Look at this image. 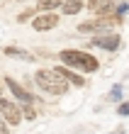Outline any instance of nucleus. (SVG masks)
Segmentation results:
<instances>
[{
  "label": "nucleus",
  "mask_w": 129,
  "mask_h": 134,
  "mask_svg": "<svg viewBox=\"0 0 129 134\" xmlns=\"http://www.w3.org/2000/svg\"><path fill=\"white\" fill-rule=\"evenodd\" d=\"M59 61H61V66L78 68V71H83V73H95V71L100 68L98 59H95L93 54L80 51V49H63V51H59Z\"/></svg>",
  "instance_id": "f257e3e1"
},
{
  "label": "nucleus",
  "mask_w": 129,
  "mask_h": 134,
  "mask_svg": "<svg viewBox=\"0 0 129 134\" xmlns=\"http://www.w3.org/2000/svg\"><path fill=\"white\" fill-rule=\"evenodd\" d=\"M34 83L44 93H51V95H63V93H68V88H71V83L66 81V78L59 76L51 68H39L34 73Z\"/></svg>",
  "instance_id": "f03ea898"
},
{
  "label": "nucleus",
  "mask_w": 129,
  "mask_h": 134,
  "mask_svg": "<svg viewBox=\"0 0 129 134\" xmlns=\"http://www.w3.org/2000/svg\"><path fill=\"white\" fill-rule=\"evenodd\" d=\"M90 46H98V49H102V51H117L119 46H122V34H117L115 29L102 32V34H95L90 39Z\"/></svg>",
  "instance_id": "7ed1b4c3"
},
{
  "label": "nucleus",
  "mask_w": 129,
  "mask_h": 134,
  "mask_svg": "<svg viewBox=\"0 0 129 134\" xmlns=\"http://www.w3.org/2000/svg\"><path fill=\"white\" fill-rule=\"evenodd\" d=\"M0 117H3L10 127H17V124L25 120V117H22V107L17 102L7 100V98H0Z\"/></svg>",
  "instance_id": "20e7f679"
},
{
  "label": "nucleus",
  "mask_w": 129,
  "mask_h": 134,
  "mask_svg": "<svg viewBox=\"0 0 129 134\" xmlns=\"http://www.w3.org/2000/svg\"><path fill=\"white\" fill-rule=\"evenodd\" d=\"M5 85L10 88V93H12V95L22 102V105H32V102H34V95H32L27 88H22V85L15 81V78H10V76H7V78H5Z\"/></svg>",
  "instance_id": "39448f33"
},
{
  "label": "nucleus",
  "mask_w": 129,
  "mask_h": 134,
  "mask_svg": "<svg viewBox=\"0 0 129 134\" xmlns=\"http://www.w3.org/2000/svg\"><path fill=\"white\" fill-rule=\"evenodd\" d=\"M56 25H59V15H54V12H42V15H37V17L32 20V27H34L37 32H49Z\"/></svg>",
  "instance_id": "423d86ee"
},
{
  "label": "nucleus",
  "mask_w": 129,
  "mask_h": 134,
  "mask_svg": "<svg viewBox=\"0 0 129 134\" xmlns=\"http://www.w3.org/2000/svg\"><path fill=\"white\" fill-rule=\"evenodd\" d=\"M54 71H56L59 76H63V78H66V81H68L71 85H76V88H83V85H85V78H83V76H78V73H73V68H66V66H56Z\"/></svg>",
  "instance_id": "0eeeda50"
},
{
  "label": "nucleus",
  "mask_w": 129,
  "mask_h": 134,
  "mask_svg": "<svg viewBox=\"0 0 129 134\" xmlns=\"http://www.w3.org/2000/svg\"><path fill=\"white\" fill-rule=\"evenodd\" d=\"M3 54H5V56H10V59H20V61H29V64H32V61L37 59L34 54H29V51H25V49H20V46H5V49H3Z\"/></svg>",
  "instance_id": "6e6552de"
},
{
  "label": "nucleus",
  "mask_w": 129,
  "mask_h": 134,
  "mask_svg": "<svg viewBox=\"0 0 129 134\" xmlns=\"http://www.w3.org/2000/svg\"><path fill=\"white\" fill-rule=\"evenodd\" d=\"M107 102H115V105H119V102H124V90H122V83H115L107 93Z\"/></svg>",
  "instance_id": "1a4fd4ad"
},
{
  "label": "nucleus",
  "mask_w": 129,
  "mask_h": 134,
  "mask_svg": "<svg viewBox=\"0 0 129 134\" xmlns=\"http://www.w3.org/2000/svg\"><path fill=\"white\" fill-rule=\"evenodd\" d=\"M80 10H83V0H66L63 7H61L63 15H78Z\"/></svg>",
  "instance_id": "9d476101"
},
{
  "label": "nucleus",
  "mask_w": 129,
  "mask_h": 134,
  "mask_svg": "<svg viewBox=\"0 0 129 134\" xmlns=\"http://www.w3.org/2000/svg\"><path fill=\"white\" fill-rule=\"evenodd\" d=\"M63 3H66V0H39L37 10H42V12H54L56 7H63Z\"/></svg>",
  "instance_id": "9b49d317"
},
{
  "label": "nucleus",
  "mask_w": 129,
  "mask_h": 134,
  "mask_svg": "<svg viewBox=\"0 0 129 134\" xmlns=\"http://www.w3.org/2000/svg\"><path fill=\"white\" fill-rule=\"evenodd\" d=\"M37 7H29V10H22L20 15H17V22H20V25H25V22H29V20H34L37 17Z\"/></svg>",
  "instance_id": "f8f14e48"
},
{
  "label": "nucleus",
  "mask_w": 129,
  "mask_h": 134,
  "mask_svg": "<svg viewBox=\"0 0 129 134\" xmlns=\"http://www.w3.org/2000/svg\"><path fill=\"white\" fill-rule=\"evenodd\" d=\"M127 12H129V3H127V0H119V3H117V10H115V20L122 22Z\"/></svg>",
  "instance_id": "ddd939ff"
},
{
  "label": "nucleus",
  "mask_w": 129,
  "mask_h": 134,
  "mask_svg": "<svg viewBox=\"0 0 129 134\" xmlns=\"http://www.w3.org/2000/svg\"><path fill=\"white\" fill-rule=\"evenodd\" d=\"M22 117L29 120V122H34V120H37V110L32 107V105H22Z\"/></svg>",
  "instance_id": "4468645a"
},
{
  "label": "nucleus",
  "mask_w": 129,
  "mask_h": 134,
  "mask_svg": "<svg viewBox=\"0 0 129 134\" xmlns=\"http://www.w3.org/2000/svg\"><path fill=\"white\" fill-rule=\"evenodd\" d=\"M115 112H117L119 117H129V100H124V102H119Z\"/></svg>",
  "instance_id": "2eb2a0df"
},
{
  "label": "nucleus",
  "mask_w": 129,
  "mask_h": 134,
  "mask_svg": "<svg viewBox=\"0 0 129 134\" xmlns=\"http://www.w3.org/2000/svg\"><path fill=\"white\" fill-rule=\"evenodd\" d=\"M107 3V0H88V7H90V10H98L100 5H105Z\"/></svg>",
  "instance_id": "dca6fc26"
},
{
  "label": "nucleus",
  "mask_w": 129,
  "mask_h": 134,
  "mask_svg": "<svg viewBox=\"0 0 129 134\" xmlns=\"http://www.w3.org/2000/svg\"><path fill=\"white\" fill-rule=\"evenodd\" d=\"M110 134H127V127H124V124H117V127L112 129Z\"/></svg>",
  "instance_id": "f3484780"
},
{
  "label": "nucleus",
  "mask_w": 129,
  "mask_h": 134,
  "mask_svg": "<svg viewBox=\"0 0 129 134\" xmlns=\"http://www.w3.org/2000/svg\"><path fill=\"white\" fill-rule=\"evenodd\" d=\"M0 134H10V132H7V122L3 120V117H0Z\"/></svg>",
  "instance_id": "a211bd4d"
},
{
  "label": "nucleus",
  "mask_w": 129,
  "mask_h": 134,
  "mask_svg": "<svg viewBox=\"0 0 129 134\" xmlns=\"http://www.w3.org/2000/svg\"><path fill=\"white\" fill-rule=\"evenodd\" d=\"M124 78H129V68H127V73H124Z\"/></svg>",
  "instance_id": "6ab92c4d"
},
{
  "label": "nucleus",
  "mask_w": 129,
  "mask_h": 134,
  "mask_svg": "<svg viewBox=\"0 0 129 134\" xmlns=\"http://www.w3.org/2000/svg\"><path fill=\"white\" fill-rule=\"evenodd\" d=\"M0 93H3V83H0Z\"/></svg>",
  "instance_id": "aec40b11"
}]
</instances>
